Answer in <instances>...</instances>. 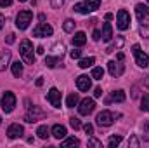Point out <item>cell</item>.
<instances>
[{
	"label": "cell",
	"mask_w": 149,
	"mask_h": 148,
	"mask_svg": "<svg viewBox=\"0 0 149 148\" xmlns=\"http://www.w3.org/2000/svg\"><path fill=\"white\" fill-rule=\"evenodd\" d=\"M19 54H21V58H23V61H24L26 65H33V63H35L33 45H31V42H30L28 38H24V40L21 42V45H19Z\"/></svg>",
	"instance_id": "6da1fadb"
},
{
	"label": "cell",
	"mask_w": 149,
	"mask_h": 148,
	"mask_svg": "<svg viewBox=\"0 0 149 148\" xmlns=\"http://www.w3.org/2000/svg\"><path fill=\"white\" fill-rule=\"evenodd\" d=\"M101 7V0H88V2H80V4H74V11L80 12V14H90L94 11H97Z\"/></svg>",
	"instance_id": "7a4b0ae2"
},
{
	"label": "cell",
	"mask_w": 149,
	"mask_h": 148,
	"mask_svg": "<svg viewBox=\"0 0 149 148\" xmlns=\"http://www.w3.org/2000/svg\"><path fill=\"white\" fill-rule=\"evenodd\" d=\"M132 52H134V56H135L137 66H141V68H148L149 66V56L144 52V51H141V45H139V44H135V45L132 47Z\"/></svg>",
	"instance_id": "3957f363"
},
{
	"label": "cell",
	"mask_w": 149,
	"mask_h": 148,
	"mask_svg": "<svg viewBox=\"0 0 149 148\" xmlns=\"http://www.w3.org/2000/svg\"><path fill=\"white\" fill-rule=\"evenodd\" d=\"M31 19H33L31 11H21V12L17 14V18H16V26H17L19 30H26L28 25L31 23Z\"/></svg>",
	"instance_id": "277c9868"
},
{
	"label": "cell",
	"mask_w": 149,
	"mask_h": 148,
	"mask_svg": "<svg viewBox=\"0 0 149 148\" xmlns=\"http://www.w3.org/2000/svg\"><path fill=\"white\" fill-rule=\"evenodd\" d=\"M14 106H16V96H14V92H10V91L3 92V96H2V110L5 111V113H10V111L14 110Z\"/></svg>",
	"instance_id": "5b68a950"
},
{
	"label": "cell",
	"mask_w": 149,
	"mask_h": 148,
	"mask_svg": "<svg viewBox=\"0 0 149 148\" xmlns=\"http://www.w3.org/2000/svg\"><path fill=\"white\" fill-rule=\"evenodd\" d=\"M116 26H118L121 32H125V30L130 28V14H128L125 9H120V11H118V16H116Z\"/></svg>",
	"instance_id": "8992f818"
},
{
	"label": "cell",
	"mask_w": 149,
	"mask_h": 148,
	"mask_svg": "<svg viewBox=\"0 0 149 148\" xmlns=\"http://www.w3.org/2000/svg\"><path fill=\"white\" fill-rule=\"evenodd\" d=\"M43 117H45V111L42 110L40 106H30L28 113L24 115V120H26L28 124H33V122H37L40 118H43Z\"/></svg>",
	"instance_id": "52a82bcc"
},
{
	"label": "cell",
	"mask_w": 149,
	"mask_h": 148,
	"mask_svg": "<svg viewBox=\"0 0 149 148\" xmlns=\"http://www.w3.org/2000/svg\"><path fill=\"white\" fill-rule=\"evenodd\" d=\"M113 120H114V115L108 110L101 111V113L95 117V122H97V125H101V127H109L113 124Z\"/></svg>",
	"instance_id": "ba28073f"
},
{
	"label": "cell",
	"mask_w": 149,
	"mask_h": 148,
	"mask_svg": "<svg viewBox=\"0 0 149 148\" xmlns=\"http://www.w3.org/2000/svg\"><path fill=\"white\" fill-rule=\"evenodd\" d=\"M94 108H95V101L92 98H85V99L80 101L78 111H80V115H88V113L94 111Z\"/></svg>",
	"instance_id": "9c48e42d"
},
{
	"label": "cell",
	"mask_w": 149,
	"mask_h": 148,
	"mask_svg": "<svg viewBox=\"0 0 149 148\" xmlns=\"http://www.w3.org/2000/svg\"><path fill=\"white\" fill-rule=\"evenodd\" d=\"M47 99H49V103H50L54 108H61V92H59L56 87H52V89L49 91Z\"/></svg>",
	"instance_id": "30bf717a"
},
{
	"label": "cell",
	"mask_w": 149,
	"mask_h": 148,
	"mask_svg": "<svg viewBox=\"0 0 149 148\" xmlns=\"http://www.w3.org/2000/svg\"><path fill=\"white\" fill-rule=\"evenodd\" d=\"M52 33H54V30H52V26L47 25V23L38 25L37 28L33 30V35H35V37H50Z\"/></svg>",
	"instance_id": "8fae6325"
},
{
	"label": "cell",
	"mask_w": 149,
	"mask_h": 148,
	"mask_svg": "<svg viewBox=\"0 0 149 148\" xmlns=\"http://www.w3.org/2000/svg\"><path fill=\"white\" fill-rule=\"evenodd\" d=\"M23 132H24V129H23V125H19V124H12V125H9V129H7V136H9L10 140L21 138Z\"/></svg>",
	"instance_id": "7c38bea8"
},
{
	"label": "cell",
	"mask_w": 149,
	"mask_h": 148,
	"mask_svg": "<svg viewBox=\"0 0 149 148\" xmlns=\"http://www.w3.org/2000/svg\"><path fill=\"white\" fill-rule=\"evenodd\" d=\"M76 87H78L80 91H88V89L92 87V82H90L88 75H80V77L76 78Z\"/></svg>",
	"instance_id": "4fadbf2b"
},
{
	"label": "cell",
	"mask_w": 149,
	"mask_h": 148,
	"mask_svg": "<svg viewBox=\"0 0 149 148\" xmlns=\"http://www.w3.org/2000/svg\"><path fill=\"white\" fill-rule=\"evenodd\" d=\"M108 70H109V73H111L113 77H120V75L125 72L123 65H118L116 61H109V63H108Z\"/></svg>",
	"instance_id": "5bb4252c"
},
{
	"label": "cell",
	"mask_w": 149,
	"mask_h": 148,
	"mask_svg": "<svg viewBox=\"0 0 149 148\" xmlns=\"http://www.w3.org/2000/svg\"><path fill=\"white\" fill-rule=\"evenodd\" d=\"M66 127L64 125H61V124H56L54 127H52V136L54 138H57V140H63V138H66Z\"/></svg>",
	"instance_id": "9a60e30c"
},
{
	"label": "cell",
	"mask_w": 149,
	"mask_h": 148,
	"mask_svg": "<svg viewBox=\"0 0 149 148\" xmlns=\"http://www.w3.org/2000/svg\"><path fill=\"white\" fill-rule=\"evenodd\" d=\"M135 14H137V18L142 21L144 18H148L149 16V7L148 5H144V4H137V5H135Z\"/></svg>",
	"instance_id": "2e32d148"
},
{
	"label": "cell",
	"mask_w": 149,
	"mask_h": 148,
	"mask_svg": "<svg viewBox=\"0 0 149 148\" xmlns=\"http://www.w3.org/2000/svg\"><path fill=\"white\" fill-rule=\"evenodd\" d=\"M85 42H87V35H85L83 32L74 33V37H73V45L74 47H81V45H85Z\"/></svg>",
	"instance_id": "e0dca14e"
},
{
	"label": "cell",
	"mask_w": 149,
	"mask_h": 148,
	"mask_svg": "<svg viewBox=\"0 0 149 148\" xmlns=\"http://www.w3.org/2000/svg\"><path fill=\"white\" fill-rule=\"evenodd\" d=\"M113 38V28L109 23H104V26H102V40L104 42H111Z\"/></svg>",
	"instance_id": "ac0fdd59"
},
{
	"label": "cell",
	"mask_w": 149,
	"mask_h": 148,
	"mask_svg": "<svg viewBox=\"0 0 149 148\" xmlns=\"http://www.w3.org/2000/svg\"><path fill=\"white\" fill-rule=\"evenodd\" d=\"M78 103H80V99H78V94H76V92H71V94L66 98V106H68V108H74Z\"/></svg>",
	"instance_id": "d6986e66"
},
{
	"label": "cell",
	"mask_w": 149,
	"mask_h": 148,
	"mask_svg": "<svg viewBox=\"0 0 149 148\" xmlns=\"http://www.w3.org/2000/svg\"><path fill=\"white\" fill-rule=\"evenodd\" d=\"M9 61H10V52L7 51V52H3V54L0 56V72H3V70L9 66Z\"/></svg>",
	"instance_id": "ffe728a7"
},
{
	"label": "cell",
	"mask_w": 149,
	"mask_h": 148,
	"mask_svg": "<svg viewBox=\"0 0 149 148\" xmlns=\"http://www.w3.org/2000/svg\"><path fill=\"white\" fill-rule=\"evenodd\" d=\"M111 99H113V101H116V103H123V101L127 99V96H125V91H121V89L114 91V92L111 94Z\"/></svg>",
	"instance_id": "44dd1931"
},
{
	"label": "cell",
	"mask_w": 149,
	"mask_h": 148,
	"mask_svg": "<svg viewBox=\"0 0 149 148\" xmlns=\"http://www.w3.org/2000/svg\"><path fill=\"white\" fill-rule=\"evenodd\" d=\"M10 68H12V75L14 77H21L23 75V63L21 61H14L10 65Z\"/></svg>",
	"instance_id": "7402d4cb"
},
{
	"label": "cell",
	"mask_w": 149,
	"mask_h": 148,
	"mask_svg": "<svg viewBox=\"0 0 149 148\" xmlns=\"http://www.w3.org/2000/svg\"><path fill=\"white\" fill-rule=\"evenodd\" d=\"M59 63H61V58H59V56H57V58H52V56H47V58H45V65H47L49 68H56Z\"/></svg>",
	"instance_id": "603a6c76"
},
{
	"label": "cell",
	"mask_w": 149,
	"mask_h": 148,
	"mask_svg": "<svg viewBox=\"0 0 149 148\" xmlns=\"http://www.w3.org/2000/svg\"><path fill=\"white\" fill-rule=\"evenodd\" d=\"M49 132H50V131H49V127H47V125H40V127L37 129L38 138H42V140H47V138H49Z\"/></svg>",
	"instance_id": "cb8c5ba5"
},
{
	"label": "cell",
	"mask_w": 149,
	"mask_h": 148,
	"mask_svg": "<svg viewBox=\"0 0 149 148\" xmlns=\"http://www.w3.org/2000/svg\"><path fill=\"white\" fill-rule=\"evenodd\" d=\"M94 63H95V58H85V59H80L78 66H80V68H88V66H92Z\"/></svg>",
	"instance_id": "d4e9b609"
},
{
	"label": "cell",
	"mask_w": 149,
	"mask_h": 148,
	"mask_svg": "<svg viewBox=\"0 0 149 148\" xmlns=\"http://www.w3.org/2000/svg\"><path fill=\"white\" fill-rule=\"evenodd\" d=\"M80 145V141L76 140V138H68V140H64L63 143H61V147L63 148H68V147H78Z\"/></svg>",
	"instance_id": "484cf974"
},
{
	"label": "cell",
	"mask_w": 149,
	"mask_h": 148,
	"mask_svg": "<svg viewBox=\"0 0 149 148\" xmlns=\"http://www.w3.org/2000/svg\"><path fill=\"white\" fill-rule=\"evenodd\" d=\"M102 77H104V70H102V68H99V66L92 68V78H95V80H101Z\"/></svg>",
	"instance_id": "4316f807"
},
{
	"label": "cell",
	"mask_w": 149,
	"mask_h": 148,
	"mask_svg": "<svg viewBox=\"0 0 149 148\" xmlns=\"http://www.w3.org/2000/svg\"><path fill=\"white\" fill-rule=\"evenodd\" d=\"M74 25H76V23H74L73 19H66V21H64V25H63V28H64V32L71 33V32L74 30Z\"/></svg>",
	"instance_id": "83f0119b"
},
{
	"label": "cell",
	"mask_w": 149,
	"mask_h": 148,
	"mask_svg": "<svg viewBox=\"0 0 149 148\" xmlns=\"http://www.w3.org/2000/svg\"><path fill=\"white\" fill-rule=\"evenodd\" d=\"M141 110H142V111H149V94H144V96H142Z\"/></svg>",
	"instance_id": "f1b7e54d"
},
{
	"label": "cell",
	"mask_w": 149,
	"mask_h": 148,
	"mask_svg": "<svg viewBox=\"0 0 149 148\" xmlns=\"http://www.w3.org/2000/svg\"><path fill=\"white\" fill-rule=\"evenodd\" d=\"M120 143H121V136H111V138H109V141H108V145H109L111 148L118 147Z\"/></svg>",
	"instance_id": "f546056e"
},
{
	"label": "cell",
	"mask_w": 149,
	"mask_h": 148,
	"mask_svg": "<svg viewBox=\"0 0 149 148\" xmlns=\"http://www.w3.org/2000/svg\"><path fill=\"white\" fill-rule=\"evenodd\" d=\"M70 125H71L74 131H76V129H80V127H81V122H80V118H76V117H71V118H70Z\"/></svg>",
	"instance_id": "4dcf8cb0"
},
{
	"label": "cell",
	"mask_w": 149,
	"mask_h": 148,
	"mask_svg": "<svg viewBox=\"0 0 149 148\" xmlns=\"http://www.w3.org/2000/svg\"><path fill=\"white\" fill-rule=\"evenodd\" d=\"M88 147H94V148H102V143H101L99 140H95V138H90V140H88Z\"/></svg>",
	"instance_id": "1f68e13d"
},
{
	"label": "cell",
	"mask_w": 149,
	"mask_h": 148,
	"mask_svg": "<svg viewBox=\"0 0 149 148\" xmlns=\"http://www.w3.org/2000/svg\"><path fill=\"white\" fill-rule=\"evenodd\" d=\"M139 32H141V35H142V37L149 38V25H142V26H141V30H139Z\"/></svg>",
	"instance_id": "d6a6232c"
},
{
	"label": "cell",
	"mask_w": 149,
	"mask_h": 148,
	"mask_svg": "<svg viewBox=\"0 0 149 148\" xmlns=\"http://www.w3.org/2000/svg\"><path fill=\"white\" fill-rule=\"evenodd\" d=\"M128 147H134V148H139V140L135 138V136H132L130 140H128Z\"/></svg>",
	"instance_id": "836d02e7"
},
{
	"label": "cell",
	"mask_w": 149,
	"mask_h": 148,
	"mask_svg": "<svg viewBox=\"0 0 149 148\" xmlns=\"http://www.w3.org/2000/svg\"><path fill=\"white\" fill-rule=\"evenodd\" d=\"M54 51H56V54H61V56H63V52H64V45H63V44H57V45H54Z\"/></svg>",
	"instance_id": "e575fe53"
},
{
	"label": "cell",
	"mask_w": 149,
	"mask_h": 148,
	"mask_svg": "<svg viewBox=\"0 0 149 148\" xmlns=\"http://www.w3.org/2000/svg\"><path fill=\"white\" fill-rule=\"evenodd\" d=\"M83 131H85L87 134H94V125H92V124H85V125H83Z\"/></svg>",
	"instance_id": "d590c367"
},
{
	"label": "cell",
	"mask_w": 149,
	"mask_h": 148,
	"mask_svg": "<svg viewBox=\"0 0 149 148\" xmlns=\"http://www.w3.org/2000/svg\"><path fill=\"white\" fill-rule=\"evenodd\" d=\"M70 56H71L73 59H78V58L81 56V51H78V49H73V51L70 52Z\"/></svg>",
	"instance_id": "8d00e7d4"
},
{
	"label": "cell",
	"mask_w": 149,
	"mask_h": 148,
	"mask_svg": "<svg viewBox=\"0 0 149 148\" xmlns=\"http://www.w3.org/2000/svg\"><path fill=\"white\" fill-rule=\"evenodd\" d=\"M101 37H102V33H101L99 30H94V33H92V38H94L95 42H99V40H101Z\"/></svg>",
	"instance_id": "74e56055"
},
{
	"label": "cell",
	"mask_w": 149,
	"mask_h": 148,
	"mask_svg": "<svg viewBox=\"0 0 149 148\" xmlns=\"http://www.w3.org/2000/svg\"><path fill=\"white\" fill-rule=\"evenodd\" d=\"M16 35H14V33H9V35H7V38H5V42H7V44H14V40H16Z\"/></svg>",
	"instance_id": "f35d334b"
},
{
	"label": "cell",
	"mask_w": 149,
	"mask_h": 148,
	"mask_svg": "<svg viewBox=\"0 0 149 148\" xmlns=\"http://www.w3.org/2000/svg\"><path fill=\"white\" fill-rule=\"evenodd\" d=\"M94 96H95V98H101V96H102V89H101V87H95Z\"/></svg>",
	"instance_id": "ab89813d"
},
{
	"label": "cell",
	"mask_w": 149,
	"mask_h": 148,
	"mask_svg": "<svg viewBox=\"0 0 149 148\" xmlns=\"http://www.w3.org/2000/svg\"><path fill=\"white\" fill-rule=\"evenodd\" d=\"M12 4V0H0V7H9Z\"/></svg>",
	"instance_id": "60d3db41"
},
{
	"label": "cell",
	"mask_w": 149,
	"mask_h": 148,
	"mask_svg": "<svg viewBox=\"0 0 149 148\" xmlns=\"http://www.w3.org/2000/svg\"><path fill=\"white\" fill-rule=\"evenodd\" d=\"M116 58H118V61H123V59H125V54H123V52H118Z\"/></svg>",
	"instance_id": "b9f144b4"
},
{
	"label": "cell",
	"mask_w": 149,
	"mask_h": 148,
	"mask_svg": "<svg viewBox=\"0 0 149 148\" xmlns=\"http://www.w3.org/2000/svg\"><path fill=\"white\" fill-rule=\"evenodd\" d=\"M37 52H38V54H43L45 51H43V47H42V45H38V47H37Z\"/></svg>",
	"instance_id": "7bdbcfd3"
},
{
	"label": "cell",
	"mask_w": 149,
	"mask_h": 148,
	"mask_svg": "<svg viewBox=\"0 0 149 148\" xmlns=\"http://www.w3.org/2000/svg\"><path fill=\"white\" fill-rule=\"evenodd\" d=\"M42 84H43V78H42V77H40V78H37V85H38V87H40Z\"/></svg>",
	"instance_id": "ee69618b"
},
{
	"label": "cell",
	"mask_w": 149,
	"mask_h": 148,
	"mask_svg": "<svg viewBox=\"0 0 149 148\" xmlns=\"http://www.w3.org/2000/svg\"><path fill=\"white\" fill-rule=\"evenodd\" d=\"M2 26H3V16L0 14V30H2Z\"/></svg>",
	"instance_id": "f6af8a7d"
},
{
	"label": "cell",
	"mask_w": 149,
	"mask_h": 148,
	"mask_svg": "<svg viewBox=\"0 0 149 148\" xmlns=\"http://www.w3.org/2000/svg\"><path fill=\"white\" fill-rule=\"evenodd\" d=\"M113 19V14H106V21H111Z\"/></svg>",
	"instance_id": "bcb514c9"
},
{
	"label": "cell",
	"mask_w": 149,
	"mask_h": 148,
	"mask_svg": "<svg viewBox=\"0 0 149 148\" xmlns=\"http://www.w3.org/2000/svg\"><path fill=\"white\" fill-rule=\"evenodd\" d=\"M0 125H2V117H0Z\"/></svg>",
	"instance_id": "7dc6e473"
},
{
	"label": "cell",
	"mask_w": 149,
	"mask_h": 148,
	"mask_svg": "<svg viewBox=\"0 0 149 148\" xmlns=\"http://www.w3.org/2000/svg\"><path fill=\"white\" fill-rule=\"evenodd\" d=\"M19 2H26V0H19Z\"/></svg>",
	"instance_id": "c3c4849f"
},
{
	"label": "cell",
	"mask_w": 149,
	"mask_h": 148,
	"mask_svg": "<svg viewBox=\"0 0 149 148\" xmlns=\"http://www.w3.org/2000/svg\"><path fill=\"white\" fill-rule=\"evenodd\" d=\"M148 2H149V0H148Z\"/></svg>",
	"instance_id": "681fc988"
}]
</instances>
